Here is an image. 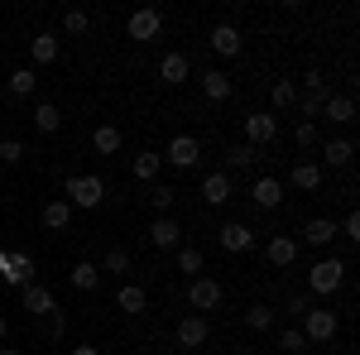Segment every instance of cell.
<instances>
[{"label":"cell","mask_w":360,"mask_h":355,"mask_svg":"<svg viewBox=\"0 0 360 355\" xmlns=\"http://www.w3.org/2000/svg\"><path fill=\"white\" fill-rule=\"evenodd\" d=\"M173 336H178V346H183V351H197V346H207V336H212V327H207V317H183V322H178V331H173Z\"/></svg>","instance_id":"obj_9"},{"label":"cell","mask_w":360,"mask_h":355,"mask_svg":"<svg viewBox=\"0 0 360 355\" xmlns=\"http://www.w3.org/2000/svg\"><path fill=\"white\" fill-rule=\"evenodd\" d=\"M188 307H197V317H207L212 307H221V283H217V278H193Z\"/></svg>","instance_id":"obj_7"},{"label":"cell","mask_w":360,"mask_h":355,"mask_svg":"<svg viewBox=\"0 0 360 355\" xmlns=\"http://www.w3.org/2000/svg\"><path fill=\"white\" fill-rule=\"evenodd\" d=\"M303 82H307V91H322V86H327V77H322L317 67H307V72H303Z\"/></svg>","instance_id":"obj_44"},{"label":"cell","mask_w":360,"mask_h":355,"mask_svg":"<svg viewBox=\"0 0 360 355\" xmlns=\"http://www.w3.org/2000/svg\"><path fill=\"white\" fill-rule=\"evenodd\" d=\"M29 53H34V63H53V58L63 53V44H58L53 29H44V34H34V39H29Z\"/></svg>","instance_id":"obj_17"},{"label":"cell","mask_w":360,"mask_h":355,"mask_svg":"<svg viewBox=\"0 0 360 355\" xmlns=\"http://www.w3.org/2000/svg\"><path fill=\"white\" fill-rule=\"evenodd\" d=\"M178 273H193L197 278V273H202V250H193V245L178 250Z\"/></svg>","instance_id":"obj_37"},{"label":"cell","mask_w":360,"mask_h":355,"mask_svg":"<svg viewBox=\"0 0 360 355\" xmlns=\"http://www.w3.org/2000/svg\"><path fill=\"white\" fill-rule=\"evenodd\" d=\"M115 307H120V312H130V317H139V312L149 307V298H144V288H135V283H125V288L115 293Z\"/></svg>","instance_id":"obj_24"},{"label":"cell","mask_w":360,"mask_h":355,"mask_svg":"<svg viewBox=\"0 0 360 355\" xmlns=\"http://www.w3.org/2000/svg\"><path fill=\"white\" fill-rule=\"evenodd\" d=\"M351 159H356V144H351V139H327V144H322V164L327 168H346Z\"/></svg>","instance_id":"obj_18"},{"label":"cell","mask_w":360,"mask_h":355,"mask_svg":"<svg viewBox=\"0 0 360 355\" xmlns=\"http://www.w3.org/2000/svg\"><path fill=\"white\" fill-rule=\"evenodd\" d=\"M250 197H255V207L274 212L278 202H283V183H278V178H255V188H250Z\"/></svg>","instance_id":"obj_13"},{"label":"cell","mask_w":360,"mask_h":355,"mask_svg":"<svg viewBox=\"0 0 360 355\" xmlns=\"http://www.w3.org/2000/svg\"><path fill=\"white\" fill-rule=\"evenodd\" d=\"M278 346H283V351H303L307 346V336L298 327H288V331H278Z\"/></svg>","instance_id":"obj_41"},{"label":"cell","mask_w":360,"mask_h":355,"mask_svg":"<svg viewBox=\"0 0 360 355\" xmlns=\"http://www.w3.org/2000/svg\"><path fill=\"white\" fill-rule=\"evenodd\" d=\"M5 336H10V322H5V317H0V341H5Z\"/></svg>","instance_id":"obj_47"},{"label":"cell","mask_w":360,"mask_h":355,"mask_svg":"<svg viewBox=\"0 0 360 355\" xmlns=\"http://www.w3.org/2000/svg\"><path fill=\"white\" fill-rule=\"evenodd\" d=\"M207 44H212L221 58H236V53H240V29H236V25H217Z\"/></svg>","instance_id":"obj_16"},{"label":"cell","mask_w":360,"mask_h":355,"mask_svg":"<svg viewBox=\"0 0 360 355\" xmlns=\"http://www.w3.org/2000/svg\"><path fill=\"white\" fill-rule=\"evenodd\" d=\"M269 101H274V110H288L293 101H298V91H293V77H278L274 91H269Z\"/></svg>","instance_id":"obj_33"},{"label":"cell","mask_w":360,"mask_h":355,"mask_svg":"<svg viewBox=\"0 0 360 355\" xmlns=\"http://www.w3.org/2000/svg\"><path fill=\"white\" fill-rule=\"evenodd\" d=\"M159 72H164V82H168V86H183L188 77H193V63H188L183 53H168L164 63H159Z\"/></svg>","instance_id":"obj_19"},{"label":"cell","mask_w":360,"mask_h":355,"mask_svg":"<svg viewBox=\"0 0 360 355\" xmlns=\"http://www.w3.org/2000/svg\"><path fill=\"white\" fill-rule=\"evenodd\" d=\"M34 125H39L44 135H53L58 125H63V110H58L53 101H39V110H34Z\"/></svg>","instance_id":"obj_27"},{"label":"cell","mask_w":360,"mask_h":355,"mask_svg":"<svg viewBox=\"0 0 360 355\" xmlns=\"http://www.w3.org/2000/svg\"><path fill=\"white\" fill-rule=\"evenodd\" d=\"M293 188L317 192V188H322V168H317V164H293Z\"/></svg>","instance_id":"obj_26"},{"label":"cell","mask_w":360,"mask_h":355,"mask_svg":"<svg viewBox=\"0 0 360 355\" xmlns=\"http://www.w3.org/2000/svg\"><path fill=\"white\" fill-rule=\"evenodd\" d=\"M307 307H312V302H307V293H298V298H288V312H293V317H303Z\"/></svg>","instance_id":"obj_45"},{"label":"cell","mask_w":360,"mask_h":355,"mask_svg":"<svg viewBox=\"0 0 360 355\" xmlns=\"http://www.w3.org/2000/svg\"><path fill=\"white\" fill-rule=\"evenodd\" d=\"M159 29H164V15H159V10H135V15L125 20V34H130L135 44H154Z\"/></svg>","instance_id":"obj_5"},{"label":"cell","mask_w":360,"mask_h":355,"mask_svg":"<svg viewBox=\"0 0 360 355\" xmlns=\"http://www.w3.org/2000/svg\"><path fill=\"white\" fill-rule=\"evenodd\" d=\"M63 331H68V312L53 307V312H49V336H63Z\"/></svg>","instance_id":"obj_43"},{"label":"cell","mask_w":360,"mask_h":355,"mask_svg":"<svg viewBox=\"0 0 360 355\" xmlns=\"http://www.w3.org/2000/svg\"><path fill=\"white\" fill-rule=\"evenodd\" d=\"M231 91H236V82H231L226 72H217V67L202 72V96H207V101H231Z\"/></svg>","instance_id":"obj_15"},{"label":"cell","mask_w":360,"mask_h":355,"mask_svg":"<svg viewBox=\"0 0 360 355\" xmlns=\"http://www.w3.org/2000/svg\"><path fill=\"white\" fill-rule=\"evenodd\" d=\"M72 288H82V293H96V288H101V269H96L91 259L72 264Z\"/></svg>","instance_id":"obj_23"},{"label":"cell","mask_w":360,"mask_h":355,"mask_svg":"<svg viewBox=\"0 0 360 355\" xmlns=\"http://www.w3.org/2000/svg\"><path fill=\"white\" fill-rule=\"evenodd\" d=\"M303 240H307V245H332V240H336V221L332 217H312L303 226Z\"/></svg>","instance_id":"obj_20"},{"label":"cell","mask_w":360,"mask_h":355,"mask_svg":"<svg viewBox=\"0 0 360 355\" xmlns=\"http://www.w3.org/2000/svg\"><path fill=\"white\" fill-rule=\"evenodd\" d=\"M336 235H346V240H360V212H346V221L336 226Z\"/></svg>","instance_id":"obj_42"},{"label":"cell","mask_w":360,"mask_h":355,"mask_svg":"<svg viewBox=\"0 0 360 355\" xmlns=\"http://www.w3.org/2000/svg\"><path fill=\"white\" fill-rule=\"evenodd\" d=\"M274 139H278V120L264 115V110H250L245 115V144L259 149V144H274Z\"/></svg>","instance_id":"obj_6"},{"label":"cell","mask_w":360,"mask_h":355,"mask_svg":"<svg viewBox=\"0 0 360 355\" xmlns=\"http://www.w3.org/2000/svg\"><path fill=\"white\" fill-rule=\"evenodd\" d=\"M264 259H269L274 269H288V264L298 259V240H293V235H274V240L264 245Z\"/></svg>","instance_id":"obj_12"},{"label":"cell","mask_w":360,"mask_h":355,"mask_svg":"<svg viewBox=\"0 0 360 355\" xmlns=\"http://www.w3.org/2000/svg\"><path fill=\"white\" fill-rule=\"evenodd\" d=\"M202 202H207V207H226V202H231V173H226V168H217V173L202 178Z\"/></svg>","instance_id":"obj_10"},{"label":"cell","mask_w":360,"mask_h":355,"mask_svg":"<svg viewBox=\"0 0 360 355\" xmlns=\"http://www.w3.org/2000/svg\"><path fill=\"white\" fill-rule=\"evenodd\" d=\"M0 164H25V144L20 139H0Z\"/></svg>","instance_id":"obj_38"},{"label":"cell","mask_w":360,"mask_h":355,"mask_svg":"<svg viewBox=\"0 0 360 355\" xmlns=\"http://www.w3.org/2000/svg\"><path fill=\"white\" fill-rule=\"evenodd\" d=\"M91 144H96V154H115L120 149V130L115 125H96L91 130Z\"/></svg>","instance_id":"obj_30"},{"label":"cell","mask_w":360,"mask_h":355,"mask_svg":"<svg viewBox=\"0 0 360 355\" xmlns=\"http://www.w3.org/2000/svg\"><path fill=\"white\" fill-rule=\"evenodd\" d=\"M336 327H341V322H336L332 307H307L298 331L307 336V346H322V341H332V336H336Z\"/></svg>","instance_id":"obj_3"},{"label":"cell","mask_w":360,"mask_h":355,"mask_svg":"<svg viewBox=\"0 0 360 355\" xmlns=\"http://www.w3.org/2000/svg\"><path fill=\"white\" fill-rule=\"evenodd\" d=\"M53 307H58V302H53L49 288H39V283H29V288H25V312H29V317H49Z\"/></svg>","instance_id":"obj_21"},{"label":"cell","mask_w":360,"mask_h":355,"mask_svg":"<svg viewBox=\"0 0 360 355\" xmlns=\"http://www.w3.org/2000/svg\"><path fill=\"white\" fill-rule=\"evenodd\" d=\"M293 144H298V149H312V144H317V125H312V120H303V125L293 130Z\"/></svg>","instance_id":"obj_40"},{"label":"cell","mask_w":360,"mask_h":355,"mask_svg":"<svg viewBox=\"0 0 360 355\" xmlns=\"http://www.w3.org/2000/svg\"><path fill=\"white\" fill-rule=\"evenodd\" d=\"M149 202H154V212H159V217H168V212H173V202H178V192H173V188H164V183H154Z\"/></svg>","instance_id":"obj_35"},{"label":"cell","mask_w":360,"mask_h":355,"mask_svg":"<svg viewBox=\"0 0 360 355\" xmlns=\"http://www.w3.org/2000/svg\"><path fill=\"white\" fill-rule=\"evenodd\" d=\"M197 159H202V144H197L193 135H173V139H168L164 164H173V168H193Z\"/></svg>","instance_id":"obj_8"},{"label":"cell","mask_w":360,"mask_h":355,"mask_svg":"<svg viewBox=\"0 0 360 355\" xmlns=\"http://www.w3.org/2000/svg\"><path fill=\"white\" fill-rule=\"evenodd\" d=\"M72 355H101V346H77Z\"/></svg>","instance_id":"obj_46"},{"label":"cell","mask_w":360,"mask_h":355,"mask_svg":"<svg viewBox=\"0 0 360 355\" xmlns=\"http://www.w3.org/2000/svg\"><path fill=\"white\" fill-rule=\"evenodd\" d=\"M159 168H164V154H135V178L139 183H154Z\"/></svg>","instance_id":"obj_28"},{"label":"cell","mask_w":360,"mask_h":355,"mask_svg":"<svg viewBox=\"0 0 360 355\" xmlns=\"http://www.w3.org/2000/svg\"><path fill=\"white\" fill-rule=\"evenodd\" d=\"M34 86H39V72H34V67H15V72H10V91H15V96H34Z\"/></svg>","instance_id":"obj_29"},{"label":"cell","mask_w":360,"mask_h":355,"mask_svg":"<svg viewBox=\"0 0 360 355\" xmlns=\"http://www.w3.org/2000/svg\"><path fill=\"white\" fill-rule=\"evenodd\" d=\"M341 283H346V264H341V259H317V264L307 269V288L322 293V298H332Z\"/></svg>","instance_id":"obj_2"},{"label":"cell","mask_w":360,"mask_h":355,"mask_svg":"<svg viewBox=\"0 0 360 355\" xmlns=\"http://www.w3.org/2000/svg\"><path fill=\"white\" fill-rule=\"evenodd\" d=\"M96 269H101V273H125V269H130V254H125V250H111L106 264H96Z\"/></svg>","instance_id":"obj_39"},{"label":"cell","mask_w":360,"mask_h":355,"mask_svg":"<svg viewBox=\"0 0 360 355\" xmlns=\"http://www.w3.org/2000/svg\"><path fill=\"white\" fill-rule=\"evenodd\" d=\"M149 240H154L159 250H178V240H183V226H178L173 217H159L154 226H149Z\"/></svg>","instance_id":"obj_14"},{"label":"cell","mask_w":360,"mask_h":355,"mask_svg":"<svg viewBox=\"0 0 360 355\" xmlns=\"http://www.w3.org/2000/svg\"><path fill=\"white\" fill-rule=\"evenodd\" d=\"M217 240H221V250H231V254H245V250L255 245V231H250L245 221H226Z\"/></svg>","instance_id":"obj_11"},{"label":"cell","mask_w":360,"mask_h":355,"mask_svg":"<svg viewBox=\"0 0 360 355\" xmlns=\"http://www.w3.org/2000/svg\"><path fill=\"white\" fill-rule=\"evenodd\" d=\"M44 226H49V231H68V226H72V207H68L63 197L49 202V207H44Z\"/></svg>","instance_id":"obj_25"},{"label":"cell","mask_w":360,"mask_h":355,"mask_svg":"<svg viewBox=\"0 0 360 355\" xmlns=\"http://www.w3.org/2000/svg\"><path fill=\"white\" fill-rule=\"evenodd\" d=\"M63 29H68V34H86V29H91V15H86V10H63Z\"/></svg>","instance_id":"obj_36"},{"label":"cell","mask_w":360,"mask_h":355,"mask_svg":"<svg viewBox=\"0 0 360 355\" xmlns=\"http://www.w3.org/2000/svg\"><path fill=\"white\" fill-rule=\"evenodd\" d=\"M0 355H25V351H15V346H5V351H0Z\"/></svg>","instance_id":"obj_48"},{"label":"cell","mask_w":360,"mask_h":355,"mask_svg":"<svg viewBox=\"0 0 360 355\" xmlns=\"http://www.w3.org/2000/svg\"><path fill=\"white\" fill-rule=\"evenodd\" d=\"M0 278L15 283V288H29V278H34V254H10V250H0Z\"/></svg>","instance_id":"obj_4"},{"label":"cell","mask_w":360,"mask_h":355,"mask_svg":"<svg viewBox=\"0 0 360 355\" xmlns=\"http://www.w3.org/2000/svg\"><path fill=\"white\" fill-rule=\"evenodd\" d=\"M332 91L322 86V91H307V96H298V110H303V120H312L317 125V115H322V101H327Z\"/></svg>","instance_id":"obj_32"},{"label":"cell","mask_w":360,"mask_h":355,"mask_svg":"<svg viewBox=\"0 0 360 355\" xmlns=\"http://www.w3.org/2000/svg\"><path fill=\"white\" fill-rule=\"evenodd\" d=\"M245 327L250 331H269V327H274V307H264V302L245 307Z\"/></svg>","instance_id":"obj_31"},{"label":"cell","mask_w":360,"mask_h":355,"mask_svg":"<svg viewBox=\"0 0 360 355\" xmlns=\"http://www.w3.org/2000/svg\"><path fill=\"white\" fill-rule=\"evenodd\" d=\"M322 115H327L332 125H351V120H356V101H351V96H327V101H322Z\"/></svg>","instance_id":"obj_22"},{"label":"cell","mask_w":360,"mask_h":355,"mask_svg":"<svg viewBox=\"0 0 360 355\" xmlns=\"http://www.w3.org/2000/svg\"><path fill=\"white\" fill-rule=\"evenodd\" d=\"M63 202L68 207H82V212H91V207H101V197H106V183L96 178V173H77V178H68L63 183Z\"/></svg>","instance_id":"obj_1"},{"label":"cell","mask_w":360,"mask_h":355,"mask_svg":"<svg viewBox=\"0 0 360 355\" xmlns=\"http://www.w3.org/2000/svg\"><path fill=\"white\" fill-rule=\"evenodd\" d=\"M255 164V149H250L245 139L240 144H226V168H250Z\"/></svg>","instance_id":"obj_34"}]
</instances>
